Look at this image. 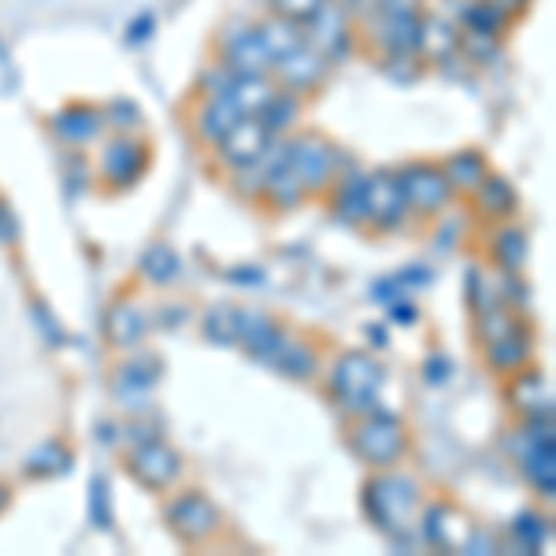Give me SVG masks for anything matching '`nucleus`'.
Instances as JSON below:
<instances>
[{
    "instance_id": "obj_1",
    "label": "nucleus",
    "mask_w": 556,
    "mask_h": 556,
    "mask_svg": "<svg viewBox=\"0 0 556 556\" xmlns=\"http://www.w3.org/2000/svg\"><path fill=\"white\" fill-rule=\"evenodd\" d=\"M364 508L382 531L405 534L419 513V486L405 475H379L364 486Z\"/></svg>"
},
{
    "instance_id": "obj_2",
    "label": "nucleus",
    "mask_w": 556,
    "mask_h": 556,
    "mask_svg": "<svg viewBox=\"0 0 556 556\" xmlns=\"http://www.w3.org/2000/svg\"><path fill=\"white\" fill-rule=\"evenodd\" d=\"M379 390H382V367L367 353H342L334 367H330V393L342 401L345 412H356V416L375 412Z\"/></svg>"
},
{
    "instance_id": "obj_3",
    "label": "nucleus",
    "mask_w": 556,
    "mask_h": 556,
    "mask_svg": "<svg viewBox=\"0 0 556 556\" xmlns=\"http://www.w3.org/2000/svg\"><path fill=\"white\" fill-rule=\"evenodd\" d=\"M353 453L361 456L364 464H371V468H393V464L405 456L408 450V434L405 427H401V419L386 416V412H367L361 416V424L353 427Z\"/></svg>"
},
{
    "instance_id": "obj_4",
    "label": "nucleus",
    "mask_w": 556,
    "mask_h": 556,
    "mask_svg": "<svg viewBox=\"0 0 556 556\" xmlns=\"http://www.w3.org/2000/svg\"><path fill=\"white\" fill-rule=\"evenodd\" d=\"M304 45H312V49H316L319 56H327L330 64H345V60L353 56L356 45H361L356 41L353 12L342 4H334V0H327V4L304 23Z\"/></svg>"
},
{
    "instance_id": "obj_5",
    "label": "nucleus",
    "mask_w": 556,
    "mask_h": 556,
    "mask_svg": "<svg viewBox=\"0 0 556 556\" xmlns=\"http://www.w3.org/2000/svg\"><path fill=\"white\" fill-rule=\"evenodd\" d=\"M338 160H342L338 146H330V141L316 130H308L290 141V172L301 178V186L308 193L323 190V186H330L338 175H342Z\"/></svg>"
},
{
    "instance_id": "obj_6",
    "label": "nucleus",
    "mask_w": 556,
    "mask_h": 556,
    "mask_svg": "<svg viewBox=\"0 0 556 556\" xmlns=\"http://www.w3.org/2000/svg\"><path fill=\"white\" fill-rule=\"evenodd\" d=\"M149 160H152V152L138 134H115V138H108L101 146V164H97V172H101L104 186L127 190V186H134L146 175Z\"/></svg>"
},
{
    "instance_id": "obj_7",
    "label": "nucleus",
    "mask_w": 556,
    "mask_h": 556,
    "mask_svg": "<svg viewBox=\"0 0 556 556\" xmlns=\"http://www.w3.org/2000/svg\"><path fill=\"white\" fill-rule=\"evenodd\" d=\"M330 60L319 56L312 45H298L293 52H286V56H278L271 64V78L278 89H286V93H298V97H308L316 93V89L327 83L330 75Z\"/></svg>"
},
{
    "instance_id": "obj_8",
    "label": "nucleus",
    "mask_w": 556,
    "mask_h": 556,
    "mask_svg": "<svg viewBox=\"0 0 556 556\" xmlns=\"http://www.w3.org/2000/svg\"><path fill=\"white\" fill-rule=\"evenodd\" d=\"M219 64L230 75H271V52L264 49L256 23H238L219 38Z\"/></svg>"
},
{
    "instance_id": "obj_9",
    "label": "nucleus",
    "mask_w": 556,
    "mask_h": 556,
    "mask_svg": "<svg viewBox=\"0 0 556 556\" xmlns=\"http://www.w3.org/2000/svg\"><path fill=\"white\" fill-rule=\"evenodd\" d=\"M397 182H401V193H405V204L412 212H419V215H434V212H442L445 204L453 201L450 178H445L442 167H434V164L401 167Z\"/></svg>"
},
{
    "instance_id": "obj_10",
    "label": "nucleus",
    "mask_w": 556,
    "mask_h": 556,
    "mask_svg": "<svg viewBox=\"0 0 556 556\" xmlns=\"http://www.w3.org/2000/svg\"><path fill=\"white\" fill-rule=\"evenodd\" d=\"M278 138V134L267 127L260 115H241V119L223 134V141L215 149H219V156L227 160L230 172H245V167H253L260 156L267 152V146Z\"/></svg>"
},
{
    "instance_id": "obj_11",
    "label": "nucleus",
    "mask_w": 556,
    "mask_h": 556,
    "mask_svg": "<svg viewBox=\"0 0 556 556\" xmlns=\"http://www.w3.org/2000/svg\"><path fill=\"white\" fill-rule=\"evenodd\" d=\"M167 523H172V531L182 538V542H204V538H212L219 531V508H215L204 493L186 490L167 505Z\"/></svg>"
},
{
    "instance_id": "obj_12",
    "label": "nucleus",
    "mask_w": 556,
    "mask_h": 556,
    "mask_svg": "<svg viewBox=\"0 0 556 556\" xmlns=\"http://www.w3.org/2000/svg\"><path fill=\"white\" fill-rule=\"evenodd\" d=\"M408 212L405 193H401L397 172H371L364 175V219L379 230H393L401 215Z\"/></svg>"
},
{
    "instance_id": "obj_13",
    "label": "nucleus",
    "mask_w": 556,
    "mask_h": 556,
    "mask_svg": "<svg viewBox=\"0 0 556 556\" xmlns=\"http://www.w3.org/2000/svg\"><path fill=\"white\" fill-rule=\"evenodd\" d=\"M130 475L149 490H167L182 475V456L164 438H149L130 453Z\"/></svg>"
},
{
    "instance_id": "obj_14",
    "label": "nucleus",
    "mask_w": 556,
    "mask_h": 556,
    "mask_svg": "<svg viewBox=\"0 0 556 556\" xmlns=\"http://www.w3.org/2000/svg\"><path fill=\"white\" fill-rule=\"evenodd\" d=\"M49 130L56 141H64L67 149H89L97 141H104V115L97 104H67L60 108L56 115L49 119Z\"/></svg>"
},
{
    "instance_id": "obj_15",
    "label": "nucleus",
    "mask_w": 556,
    "mask_h": 556,
    "mask_svg": "<svg viewBox=\"0 0 556 556\" xmlns=\"http://www.w3.org/2000/svg\"><path fill=\"white\" fill-rule=\"evenodd\" d=\"M460 45V26L450 15L438 12H419V30H416V56L424 60V67H442L456 56Z\"/></svg>"
},
{
    "instance_id": "obj_16",
    "label": "nucleus",
    "mask_w": 556,
    "mask_h": 556,
    "mask_svg": "<svg viewBox=\"0 0 556 556\" xmlns=\"http://www.w3.org/2000/svg\"><path fill=\"white\" fill-rule=\"evenodd\" d=\"M424 538L430 545H438V549L468 553V545L475 538V527L450 505H430L424 513Z\"/></svg>"
},
{
    "instance_id": "obj_17",
    "label": "nucleus",
    "mask_w": 556,
    "mask_h": 556,
    "mask_svg": "<svg viewBox=\"0 0 556 556\" xmlns=\"http://www.w3.org/2000/svg\"><path fill=\"white\" fill-rule=\"evenodd\" d=\"M282 342H286V334H282V327H278L271 316H264V312H241L238 308V345H245L249 353L256 356V361L271 364L275 353L282 349Z\"/></svg>"
},
{
    "instance_id": "obj_18",
    "label": "nucleus",
    "mask_w": 556,
    "mask_h": 556,
    "mask_svg": "<svg viewBox=\"0 0 556 556\" xmlns=\"http://www.w3.org/2000/svg\"><path fill=\"white\" fill-rule=\"evenodd\" d=\"M508 401L527 419H553V393L542 371H513V386H508Z\"/></svg>"
},
{
    "instance_id": "obj_19",
    "label": "nucleus",
    "mask_w": 556,
    "mask_h": 556,
    "mask_svg": "<svg viewBox=\"0 0 556 556\" xmlns=\"http://www.w3.org/2000/svg\"><path fill=\"white\" fill-rule=\"evenodd\" d=\"M241 108L230 101V93H215V97H201V108L193 115V130L204 146H219L223 134H227L235 123L241 119Z\"/></svg>"
},
{
    "instance_id": "obj_20",
    "label": "nucleus",
    "mask_w": 556,
    "mask_h": 556,
    "mask_svg": "<svg viewBox=\"0 0 556 556\" xmlns=\"http://www.w3.org/2000/svg\"><path fill=\"white\" fill-rule=\"evenodd\" d=\"M513 23H516L513 15H505L501 8L486 4V0H464V4L456 8V26H460V30L493 34V38H501Z\"/></svg>"
},
{
    "instance_id": "obj_21",
    "label": "nucleus",
    "mask_w": 556,
    "mask_h": 556,
    "mask_svg": "<svg viewBox=\"0 0 556 556\" xmlns=\"http://www.w3.org/2000/svg\"><path fill=\"white\" fill-rule=\"evenodd\" d=\"M516 334H527V327H523V319L516 316V308H505L501 301L479 308V338L486 349L505 342V338H516Z\"/></svg>"
},
{
    "instance_id": "obj_22",
    "label": "nucleus",
    "mask_w": 556,
    "mask_h": 556,
    "mask_svg": "<svg viewBox=\"0 0 556 556\" xmlns=\"http://www.w3.org/2000/svg\"><path fill=\"white\" fill-rule=\"evenodd\" d=\"M104 334H108V342H112L115 349H130V345H138L141 338H146V316H141L134 304L127 301H119L112 312H108V319H104Z\"/></svg>"
},
{
    "instance_id": "obj_23",
    "label": "nucleus",
    "mask_w": 556,
    "mask_h": 556,
    "mask_svg": "<svg viewBox=\"0 0 556 556\" xmlns=\"http://www.w3.org/2000/svg\"><path fill=\"white\" fill-rule=\"evenodd\" d=\"M256 34H260V41H264V49L271 52V60L286 56V52H293L298 45H304V26L286 20V15H275V12L256 23Z\"/></svg>"
},
{
    "instance_id": "obj_24",
    "label": "nucleus",
    "mask_w": 556,
    "mask_h": 556,
    "mask_svg": "<svg viewBox=\"0 0 556 556\" xmlns=\"http://www.w3.org/2000/svg\"><path fill=\"white\" fill-rule=\"evenodd\" d=\"M227 93L245 115H260L267 108V101L278 93V86L271 75H235V83H230Z\"/></svg>"
},
{
    "instance_id": "obj_25",
    "label": "nucleus",
    "mask_w": 556,
    "mask_h": 556,
    "mask_svg": "<svg viewBox=\"0 0 556 556\" xmlns=\"http://www.w3.org/2000/svg\"><path fill=\"white\" fill-rule=\"evenodd\" d=\"M471 193H475V208L490 215V219H505V215L516 212V190L501 175H486Z\"/></svg>"
},
{
    "instance_id": "obj_26",
    "label": "nucleus",
    "mask_w": 556,
    "mask_h": 556,
    "mask_svg": "<svg viewBox=\"0 0 556 556\" xmlns=\"http://www.w3.org/2000/svg\"><path fill=\"white\" fill-rule=\"evenodd\" d=\"M445 178H450V186L453 190H475V186L482 182V178L490 175V164H486V156H482L479 149H460V152H453L450 160H445Z\"/></svg>"
},
{
    "instance_id": "obj_27",
    "label": "nucleus",
    "mask_w": 556,
    "mask_h": 556,
    "mask_svg": "<svg viewBox=\"0 0 556 556\" xmlns=\"http://www.w3.org/2000/svg\"><path fill=\"white\" fill-rule=\"evenodd\" d=\"M334 215L342 223H364V175L345 172L334 178Z\"/></svg>"
},
{
    "instance_id": "obj_28",
    "label": "nucleus",
    "mask_w": 556,
    "mask_h": 556,
    "mask_svg": "<svg viewBox=\"0 0 556 556\" xmlns=\"http://www.w3.org/2000/svg\"><path fill=\"white\" fill-rule=\"evenodd\" d=\"M490 364L497 367V371H519V367H527L531 361V334H516V338H505V342L490 345L486 349Z\"/></svg>"
},
{
    "instance_id": "obj_29",
    "label": "nucleus",
    "mask_w": 556,
    "mask_h": 556,
    "mask_svg": "<svg viewBox=\"0 0 556 556\" xmlns=\"http://www.w3.org/2000/svg\"><path fill=\"white\" fill-rule=\"evenodd\" d=\"M493 260H497V267H505L508 275H516L519 267H523V256H527V235L519 227H505L497 238H493Z\"/></svg>"
},
{
    "instance_id": "obj_30",
    "label": "nucleus",
    "mask_w": 556,
    "mask_h": 556,
    "mask_svg": "<svg viewBox=\"0 0 556 556\" xmlns=\"http://www.w3.org/2000/svg\"><path fill=\"white\" fill-rule=\"evenodd\" d=\"M301 104H304V97H298V93H286V89H278V93L267 101V108L260 112V119L267 123L275 134H286L298 123V115H301Z\"/></svg>"
},
{
    "instance_id": "obj_31",
    "label": "nucleus",
    "mask_w": 556,
    "mask_h": 556,
    "mask_svg": "<svg viewBox=\"0 0 556 556\" xmlns=\"http://www.w3.org/2000/svg\"><path fill=\"white\" fill-rule=\"evenodd\" d=\"M71 468V453L60 442H45L41 450L26 456V475H38V479H52V475H64Z\"/></svg>"
},
{
    "instance_id": "obj_32",
    "label": "nucleus",
    "mask_w": 556,
    "mask_h": 556,
    "mask_svg": "<svg viewBox=\"0 0 556 556\" xmlns=\"http://www.w3.org/2000/svg\"><path fill=\"white\" fill-rule=\"evenodd\" d=\"M271 364L278 371L290 375V379H312V371H316V353L301 342H282V349L275 353Z\"/></svg>"
},
{
    "instance_id": "obj_33",
    "label": "nucleus",
    "mask_w": 556,
    "mask_h": 556,
    "mask_svg": "<svg viewBox=\"0 0 556 556\" xmlns=\"http://www.w3.org/2000/svg\"><path fill=\"white\" fill-rule=\"evenodd\" d=\"M501 52V38L493 34H475V30H460V45H456V56H468L471 64H490Z\"/></svg>"
},
{
    "instance_id": "obj_34",
    "label": "nucleus",
    "mask_w": 556,
    "mask_h": 556,
    "mask_svg": "<svg viewBox=\"0 0 556 556\" xmlns=\"http://www.w3.org/2000/svg\"><path fill=\"white\" fill-rule=\"evenodd\" d=\"M204 334L215 345H238V308H212L204 319Z\"/></svg>"
},
{
    "instance_id": "obj_35",
    "label": "nucleus",
    "mask_w": 556,
    "mask_h": 556,
    "mask_svg": "<svg viewBox=\"0 0 556 556\" xmlns=\"http://www.w3.org/2000/svg\"><path fill=\"white\" fill-rule=\"evenodd\" d=\"M101 115H104V127L115 130V134H134L141 123H146V119H141V112H138V104L123 101V97H119V101H112V104H104Z\"/></svg>"
},
{
    "instance_id": "obj_36",
    "label": "nucleus",
    "mask_w": 556,
    "mask_h": 556,
    "mask_svg": "<svg viewBox=\"0 0 556 556\" xmlns=\"http://www.w3.org/2000/svg\"><path fill=\"white\" fill-rule=\"evenodd\" d=\"M160 379V364L152 356H138V361H127L119 367V382L130 386V390H152Z\"/></svg>"
},
{
    "instance_id": "obj_37",
    "label": "nucleus",
    "mask_w": 556,
    "mask_h": 556,
    "mask_svg": "<svg viewBox=\"0 0 556 556\" xmlns=\"http://www.w3.org/2000/svg\"><path fill=\"white\" fill-rule=\"evenodd\" d=\"M141 271H146V278H152V282H167V278L178 271V256L164 245L149 249V253L141 256Z\"/></svg>"
},
{
    "instance_id": "obj_38",
    "label": "nucleus",
    "mask_w": 556,
    "mask_h": 556,
    "mask_svg": "<svg viewBox=\"0 0 556 556\" xmlns=\"http://www.w3.org/2000/svg\"><path fill=\"white\" fill-rule=\"evenodd\" d=\"M323 4H327V0H267V12L286 15V20H293V23L304 26Z\"/></svg>"
},
{
    "instance_id": "obj_39",
    "label": "nucleus",
    "mask_w": 556,
    "mask_h": 556,
    "mask_svg": "<svg viewBox=\"0 0 556 556\" xmlns=\"http://www.w3.org/2000/svg\"><path fill=\"white\" fill-rule=\"evenodd\" d=\"M549 519H538V516H531V513H523L513 523V531H516V538H519V545H527V549H542V542L549 538Z\"/></svg>"
},
{
    "instance_id": "obj_40",
    "label": "nucleus",
    "mask_w": 556,
    "mask_h": 556,
    "mask_svg": "<svg viewBox=\"0 0 556 556\" xmlns=\"http://www.w3.org/2000/svg\"><path fill=\"white\" fill-rule=\"evenodd\" d=\"M230 83H235V75H230L223 64H212L204 67L201 75H197V93L201 97H215V93H227Z\"/></svg>"
},
{
    "instance_id": "obj_41",
    "label": "nucleus",
    "mask_w": 556,
    "mask_h": 556,
    "mask_svg": "<svg viewBox=\"0 0 556 556\" xmlns=\"http://www.w3.org/2000/svg\"><path fill=\"white\" fill-rule=\"evenodd\" d=\"M93 497H89V513H93V523L101 527V531H112V513H108V486L104 479H93Z\"/></svg>"
},
{
    "instance_id": "obj_42",
    "label": "nucleus",
    "mask_w": 556,
    "mask_h": 556,
    "mask_svg": "<svg viewBox=\"0 0 556 556\" xmlns=\"http://www.w3.org/2000/svg\"><path fill=\"white\" fill-rule=\"evenodd\" d=\"M375 12H401V15H419L427 8V0H371Z\"/></svg>"
},
{
    "instance_id": "obj_43",
    "label": "nucleus",
    "mask_w": 556,
    "mask_h": 556,
    "mask_svg": "<svg viewBox=\"0 0 556 556\" xmlns=\"http://www.w3.org/2000/svg\"><path fill=\"white\" fill-rule=\"evenodd\" d=\"M156 30V20L152 15H138V20L130 23V30H127V41L130 45H141V41H149V34Z\"/></svg>"
},
{
    "instance_id": "obj_44",
    "label": "nucleus",
    "mask_w": 556,
    "mask_h": 556,
    "mask_svg": "<svg viewBox=\"0 0 556 556\" xmlns=\"http://www.w3.org/2000/svg\"><path fill=\"white\" fill-rule=\"evenodd\" d=\"M0 241H20V227H15V215L8 212L4 201H0Z\"/></svg>"
},
{
    "instance_id": "obj_45",
    "label": "nucleus",
    "mask_w": 556,
    "mask_h": 556,
    "mask_svg": "<svg viewBox=\"0 0 556 556\" xmlns=\"http://www.w3.org/2000/svg\"><path fill=\"white\" fill-rule=\"evenodd\" d=\"M453 371V364L450 361H445V356H434V361H427V379L430 382H445V375H450Z\"/></svg>"
},
{
    "instance_id": "obj_46",
    "label": "nucleus",
    "mask_w": 556,
    "mask_h": 556,
    "mask_svg": "<svg viewBox=\"0 0 556 556\" xmlns=\"http://www.w3.org/2000/svg\"><path fill=\"white\" fill-rule=\"evenodd\" d=\"M486 4L501 8L505 15H513V20H519V15L527 12V4H531V0H486Z\"/></svg>"
},
{
    "instance_id": "obj_47",
    "label": "nucleus",
    "mask_w": 556,
    "mask_h": 556,
    "mask_svg": "<svg viewBox=\"0 0 556 556\" xmlns=\"http://www.w3.org/2000/svg\"><path fill=\"white\" fill-rule=\"evenodd\" d=\"M390 319H397V323H416V308L412 304H390Z\"/></svg>"
},
{
    "instance_id": "obj_48",
    "label": "nucleus",
    "mask_w": 556,
    "mask_h": 556,
    "mask_svg": "<svg viewBox=\"0 0 556 556\" xmlns=\"http://www.w3.org/2000/svg\"><path fill=\"white\" fill-rule=\"evenodd\" d=\"M230 278H238V282H264V271L260 267H238V271H230Z\"/></svg>"
},
{
    "instance_id": "obj_49",
    "label": "nucleus",
    "mask_w": 556,
    "mask_h": 556,
    "mask_svg": "<svg viewBox=\"0 0 556 556\" xmlns=\"http://www.w3.org/2000/svg\"><path fill=\"white\" fill-rule=\"evenodd\" d=\"M334 4H342V8H349V12H356V8L371 4V0H334Z\"/></svg>"
},
{
    "instance_id": "obj_50",
    "label": "nucleus",
    "mask_w": 556,
    "mask_h": 556,
    "mask_svg": "<svg viewBox=\"0 0 556 556\" xmlns=\"http://www.w3.org/2000/svg\"><path fill=\"white\" fill-rule=\"evenodd\" d=\"M8 493H12V490H8L4 482H0V513H4V508H8Z\"/></svg>"
}]
</instances>
